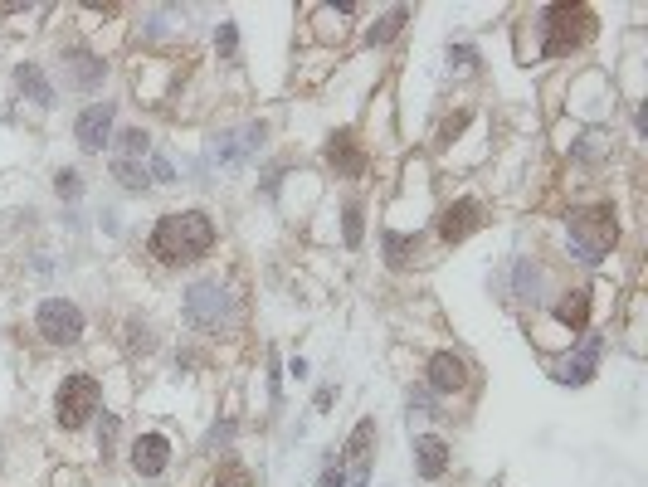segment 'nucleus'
Returning <instances> with one entry per match:
<instances>
[{
  "label": "nucleus",
  "instance_id": "1",
  "mask_svg": "<svg viewBox=\"0 0 648 487\" xmlns=\"http://www.w3.org/2000/svg\"><path fill=\"white\" fill-rule=\"evenodd\" d=\"M220 249V225L210 210H166L156 215V225L147 229V254H152L161 268H195Z\"/></svg>",
  "mask_w": 648,
  "mask_h": 487
},
{
  "label": "nucleus",
  "instance_id": "2",
  "mask_svg": "<svg viewBox=\"0 0 648 487\" xmlns=\"http://www.w3.org/2000/svg\"><path fill=\"white\" fill-rule=\"evenodd\" d=\"M527 30H536V59H571L575 49H585L590 39L600 35V15L595 5L585 0H556V5H541Z\"/></svg>",
  "mask_w": 648,
  "mask_h": 487
},
{
  "label": "nucleus",
  "instance_id": "3",
  "mask_svg": "<svg viewBox=\"0 0 648 487\" xmlns=\"http://www.w3.org/2000/svg\"><path fill=\"white\" fill-rule=\"evenodd\" d=\"M239 312H244V302H239V293L229 288V278H220V273H200V278H191L181 288V322L195 337H210V341L229 337L239 327Z\"/></svg>",
  "mask_w": 648,
  "mask_h": 487
},
{
  "label": "nucleus",
  "instance_id": "4",
  "mask_svg": "<svg viewBox=\"0 0 648 487\" xmlns=\"http://www.w3.org/2000/svg\"><path fill=\"white\" fill-rule=\"evenodd\" d=\"M619 244V210L610 200H580L566 210V254L585 268H600Z\"/></svg>",
  "mask_w": 648,
  "mask_h": 487
},
{
  "label": "nucleus",
  "instance_id": "5",
  "mask_svg": "<svg viewBox=\"0 0 648 487\" xmlns=\"http://www.w3.org/2000/svg\"><path fill=\"white\" fill-rule=\"evenodd\" d=\"M103 414V380L88 371H69L54 385V424L64 434H83Z\"/></svg>",
  "mask_w": 648,
  "mask_h": 487
},
{
  "label": "nucleus",
  "instance_id": "6",
  "mask_svg": "<svg viewBox=\"0 0 648 487\" xmlns=\"http://www.w3.org/2000/svg\"><path fill=\"white\" fill-rule=\"evenodd\" d=\"M30 322H35V337L44 341V346H54V351H74V346H83V337H88V312H83L74 298H59V293L39 298Z\"/></svg>",
  "mask_w": 648,
  "mask_h": 487
},
{
  "label": "nucleus",
  "instance_id": "7",
  "mask_svg": "<svg viewBox=\"0 0 648 487\" xmlns=\"http://www.w3.org/2000/svg\"><path fill=\"white\" fill-rule=\"evenodd\" d=\"M268 142V122L264 117H249L244 127H220L210 137V161L220 171H244L249 161H259V151Z\"/></svg>",
  "mask_w": 648,
  "mask_h": 487
},
{
  "label": "nucleus",
  "instance_id": "8",
  "mask_svg": "<svg viewBox=\"0 0 648 487\" xmlns=\"http://www.w3.org/2000/svg\"><path fill=\"white\" fill-rule=\"evenodd\" d=\"M54 59H59V78H64L69 93H98L108 83V59L88 39H64L54 49Z\"/></svg>",
  "mask_w": 648,
  "mask_h": 487
},
{
  "label": "nucleus",
  "instance_id": "9",
  "mask_svg": "<svg viewBox=\"0 0 648 487\" xmlns=\"http://www.w3.org/2000/svg\"><path fill=\"white\" fill-rule=\"evenodd\" d=\"M322 166L337 176V181H366L371 176V151L361 142L356 127H332L322 137Z\"/></svg>",
  "mask_w": 648,
  "mask_h": 487
},
{
  "label": "nucleus",
  "instance_id": "10",
  "mask_svg": "<svg viewBox=\"0 0 648 487\" xmlns=\"http://www.w3.org/2000/svg\"><path fill=\"white\" fill-rule=\"evenodd\" d=\"M600 361H605V337H600V332H585V337H575L571 346H566L561 361H551V375H556V385H566V390H585V385L600 375Z\"/></svg>",
  "mask_w": 648,
  "mask_h": 487
},
{
  "label": "nucleus",
  "instance_id": "11",
  "mask_svg": "<svg viewBox=\"0 0 648 487\" xmlns=\"http://www.w3.org/2000/svg\"><path fill=\"white\" fill-rule=\"evenodd\" d=\"M420 385L434 395V400H458V395L473 390V371H468V361H463L458 351L439 346V351H429V361H424Z\"/></svg>",
  "mask_w": 648,
  "mask_h": 487
},
{
  "label": "nucleus",
  "instance_id": "12",
  "mask_svg": "<svg viewBox=\"0 0 648 487\" xmlns=\"http://www.w3.org/2000/svg\"><path fill=\"white\" fill-rule=\"evenodd\" d=\"M488 225V205L478 200V195H454L444 210H439V220H434V234H439V244H449V249H458V244H468L478 229Z\"/></svg>",
  "mask_w": 648,
  "mask_h": 487
},
{
  "label": "nucleus",
  "instance_id": "13",
  "mask_svg": "<svg viewBox=\"0 0 648 487\" xmlns=\"http://www.w3.org/2000/svg\"><path fill=\"white\" fill-rule=\"evenodd\" d=\"M376 444H381V429H376V419H371V414H361V419H356V429L346 434V444L337 449V458H342V468L351 473V487H366V483H371V463H376Z\"/></svg>",
  "mask_w": 648,
  "mask_h": 487
},
{
  "label": "nucleus",
  "instance_id": "14",
  "mask_svg": "<svg viewBox=\"0 0 648 487\" xmlns=\"http://www.w3.org/2000/svg\"><path fill=\"white\" fill-rule=\"evenodd\" d=\"M590 317H595V293L585 288V283H571V288H561L551 307H546V322H556L566 337H585L590 332Z\"/></svg>",
  "mask_w": 648,
  "mask_h": 487
},
{
  "label": "nucleus",
  "instance_id": "15",
  "mask_svg": "<svg viewBox=\"0 0 648 487\" xmlns=\"http://www.w3.org/2000/svg\"><path fill=\"white\" fill-rule=\"evenodd\" d=\"M171 458H176L171 434H161V429H142V434L132 439V449H127V468H132L142 483H156V478L171 468Z\"/></svg>",
  "mask_w": 648,
  "mask_h": 487
},
{
  "label": "nucleus",
  "instance_id": "16",
  "mask_svg": "<svg viewBox=\"0 0 648 487\" xmlns=\"http://www.w3.org/2000/svg\"><path fill=\"white\" fill-rule=\"evenodd\" d=\"M113 132H117V103H88L83 113H74V142L88 156H103L113 147Z\"/></svg>",
  "mask_w": 648,
  "mask_h": 487
},
{
  "label": "nucleus",
  "instance_id": "17",
  "mask_svg": "<svg viewBox=\"0 0 648 487\" xmlns=\"http://www.w3.org/2000/svg\"><path fill=\"white\" fill-rule=\"evenodd\" d=\"M410 458H415V478L424 483H439L454 463V449L444 434H410Z\"/></svg>",
  "mask_w": 648,
  "mask_h": 487
},
{
  "label": "nucleus",
  "instance_id": "18",
  "mask_svg": "<svg viewBox=\"0 0 648 487\" xmlns=\"http://www.w3.org/2000/svg\"><path fill=\"white\" fill-rule=\"evenodd\" d=\"M420 229H400V225H385L381 229V259L390 273H405L410 263L420 259Z\"/></svg>",
  "mask_w": 648,
  "mask_h": 487
},
{
  "label": "nucleus",
  "instance_id": "19",
  "mask_svg": "<svg viewBox=\"0 0 648 487\" xmlns=\"http://www.w3.org/2000/svg\"><path fill=\"white\" fill-rule=\"evenodd\" d=\"M415 20V10L410 5H385L381 15H371V25L361 30V39H366V49H390L395 39L405 35V25Z\"/></svg>",
  "mask_w": 648,
  "mask_h": 487
},
{
  "label": "nucleus",
  "instance_id": "20",
  "mask_svg": "<svg viewBox=\"0 0 648 487\" xmlns=\"http://www.w3.org/2000/svg\"><path fill=\"white\" fill-rule=\"evenodd\" d=\"M10 83H15V93H20L25 103H35V108H44V113H49V108L59 103V93H54V83H49V74H44L39 64H30V59L10 69Z\"/></svg>",
  "mask_w": 648,
  "mask_h": 487
},
{
  "label": "nucleus",
  "instance_id": "21",
  "mask_svg": "<svg viewBox=\"0 0 648 487\" xmlns=\"http://www.w3.org/2000/svg\"><path fill=\"white\" fill-rule=\"evenodd\" d=\"M156 346H161V337H156V322L147 317V312H132V317L122 322V351H127L132 361H137V356L147 361Z\"/></svg>",
  "mask_w": 648,
  "mask_h": 487
},
{
  "label": "nucleus",
  "instance_id": "22",
  "mask_svg": "<svg viewBox=\"0 0 648 487\" xmlns=\"http://www.w3.org/2000/svg\"><path fill=\"white\" fill-rule=\"evenodd\" d=\"M610 156H614L610 127H585V132L575 137V147H571V161H575V166H605Z\"/></svg>",
  "mask_w": 648,
  "mask_h": 487
},
{
  "label": "nucleus",
  "instance_id": "23",
  "mask_svg": "<svg viewBox=\"0 0 648 487\" xmlns=\"http://www.w3.org/2000/svg\"><path fill=\"white\" fill-rule=\"evenodd\" d=\"M181 25H186V10H176V5H156V10H147V15L137 20V39L156 44V39H171Z\"/></svg>",
  "mask_w": 648,
  "mask_h": 487
},
{
  "label": "nucleus",
  "instance_id": "24",
  "mask_svg": "<svg viewBox=\"0 0 648 487\" xmlns=\"http://www.w3.org/2000/svg\"><path fill=\"white\" fill-rule=\"evenodd\" d=\"M512 307H541V263L536 259L512 263Z\"/></svg>",
  "mask_w": 648,
  "mask_h": 487
},
{
  "label": "nucleus",
  "instance_id": "25",
  "mask_svg": "<svg viewBox=\"0 0 648 487\" xmlns=\"http://www.w3.org/2000/svg\"><path fill=\"white\" fill-rule=\"evenodd\" d=\"M113 156H122V161H147L152 156V132L142 127V122H132V127H117L113 132Z\"/></svg>",
  "mask_w": 648,
  "mask_h": 487
},
{
  "label": "nucleus",
  "instance_id": "26",
  "mask_svg": "<svg viewBox=\"0 0 648 487\" xmlns=\"http://www.w3.org/2000/svg\"><path fill=\"white\" fill-rule=\"evenodd\" d=\"M108 176L122 186V195H152L147 161H122V156H113V161H108Z\"/></svg>",
  "mask_w": 648,
  "mask_h": 487
},
{
  "label": "nucleus",
  "instance_id": "27",
  "mask_svg": "<svg viewBox=\"0 0 648 487\" xmlns=\"http://www.w3.org/2000/svg\"><path fill=\"white\" fill-rule=\"evenodd\" d=\"M342 244L346 249H361V239H366V200L361 195H342Z\"/></svg>",
  "mask_w": 648,
  "mask_h": 487
},
{
  "label": "nucleus",
  "instance_id": "28",
  "mask_svg": "<svg viewBox=\"0 0 648 487\" xmlns=\"http://www.w3.org/2000/svg\"><path fill=\"white\" fill-rule=\"evenodd\" d=\"M93 424H98V434H93V449H98V463L108 468V463L117 458V444H122V419H117L113 410H103L98 419H93Z\"/></svg>",
  "mask_w": 648,
  "mask_h": 487
},
{
  "label": "nucleus",
  "instance_id": "29",
  "mask_svg": "<svg viewBox=\"0 0 648 487\" xmlns=\"http://www.w3.org/2000/svg\"><path fill=\"white\" fill-rule=\"evenodd\" d=\"M210 487H254V468H249L239 453H220V463H215V483Z\"/></svg>",
  "mask_w": 648,
  "mask_h": 487
},
{
  "label": "nucleus",
  "instance_id": "30",
  "mask_svg": "<svg viewBox=\"0 0 648 487\" xmlns=\"http://www.w3.org/2000/svg\"><path fill=\"white\" fill-rule=\"evenodd\" d=\"M468 122H473V108H449V113L439 117V132H434V151H449L468 132Z\"/></svg>",
  "mask_w": 648,
  "mask_h": 487
},
{
  "label": "nucleus",
  "instance_id": "31",
  "mask_svg": "<svg viewBox=\"0 0 648 487\" xmlns=\"http://www.w3.org/2000/svg\"><path fill=\"white\" fill-rule=\"evenodd\" d=\"M449 69H454L458 78H473V74H483V54L468 44V39H454L449 44Z\"/></svg>",
  "mask_w": 648,
  "mask_h": 487
},
{
  "label": "nucleus",
  "instance_id": "32",
  "mask_svg": "<svg viewBox=\"0 0 648 487\" xmlns=\"http://www.w3.org/2000/svg\"><path fill=\"white\" fill-rule=\"evenodd\" d=\"M49 186H54V195H59L64 205H78V200H83V176H78V166H59V171L49 176Z\"/></svg>",
  "mask_w": 648,
  "mask_h": 487
},
{
  "label": "nucleus",
  "instance_id": "33",
  "mask_svg": "<svg viewBox=\"0 0 648 487\" xmlns=\"http://www.w3.org/2000/svg\"><path fill=\"white\" fill-rule=\"evenodd\" d=\"M147 176H152V186H176V181H181V171H176V161H171L166 151H152V156H147Z\"/></svg>",
  "mask_w": 648,
  "mask_h": 487
},
{
  "label": "nucleus",
  "instance_id": "34",
  "mask_svg": "<svg viewBox=\"0 0 648 487\" xmlns=\"http://www.w3.org/2000/svg\"><path fill=\"white\" fill-rule=\"evenodd\" d=\"M288 171H293V161H268L264 171H259V195H264V200H278V186H283Z\"/></svg>",
  "mask_w": 648,
  "mask_h": 487
},
{
  "label": "nucleus",
  "instance_id": "35",
  "mask_svg": "<svg viewBox=\"0 0 648 487\" xmlns=\"http://www.w3.org/2000/svg\"><path fill=\"white\" fill-rule=\"evenodd\" d=\"M215 54H220L225 64H234V59H239V25H234V20H225V25L215 30Z\"/></svg>",
  "mask_w": 648,
  "mask_h": 487
},
{
  "label": "nucleus",
  "instance_id": "36",
  "mask_svg": "<svg viewBox=\"0 0 648 487\" xmlns=\"http://www.w3.org/2000/svg\"><path fill=\"white\" fill-rule=\"evenodd\" d=\"M234 434H239V429H234V419H220V424L205 434V449H210V453H215V449H229V444H234Z\"/></svg>",
  "mask_w": 648,
  "mask_h": 487
},
{
  "label": "nucleus",
  "instance_id": "37",
  "mask_svg": "<svg viewBox=\"0 0 648 487\" xmlns=\"http://www.w3.org/2000/svg\"><path fill=\"white\" fill-rule=\"evenodd\" d=\"M268 400H273V405L283 400V366H278V351H268Z\"/></svg>",
  "mask_w": 648,
  "mask_h": 487
},
{
  "label": "nucleus",
  "instance_id": "38",
  "mask_svg": "<svg viewBox=\"0 0 648 487\" xmlns=\"http://www.w3.org/2000/svg\"><path fill=\"white\" fill-rule=\"evenodd\" d=\"M434 410H439V400L424 385H410V414H434Z\"/></svg>",
  "mask_w": 648,
  "mask_h": 487
},
{
  "label": "nucleus",
  "instance_id": "39",
  "mask_svg": "<svg viewBox=\"0 0 648 487\" xmlns=\"http://www.w3.org/2000/svg\"><path fill=\"white\" fill-rule=\"evenodd\" d=\"M337 410V385H317V395H312V414H332Z\"/></svg>",
  "mask_w": 648,
  "mask_h": 487
},
{
  "label": "nucleus",
  "instance_id": "40",
  "mask_svg": "<svg viewBox=\"0 0 648 487\" xmlns=\"http://www.w3.org/2000/svg\"><path fill=\"white\" fill-rule=\"evenodd\" d=\"M30 273H35V278H54V259H49V254H35V259H30Z\"/></svg>",
  "mask_w": 648,
  "mask_h": 487
},
{
  "label": "nucleus",
  "instance_id": "41",
  "mask_svg": "<svg viewBox=\"0 0 648 487\" xmlns=\"http://www.w3.org/2000/svg\"><path fill=\"white\" fill-rule=\"evenodd\" d=\"M307 371H312V366H307L303 356H293V361H288V375H293V380H307Z\"/></svg>",
  "mask_w": 648,
  "mask_h": 487
}]
</instances>
